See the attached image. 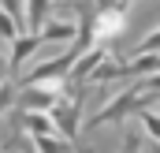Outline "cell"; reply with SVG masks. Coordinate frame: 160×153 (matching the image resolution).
I'll list each match as a JSON object with an SVG mask.
<instances>
[{
	"instance_id": "1",
	"label": "cell",
	"mask_w": 160,
	"mask_h": 153,
	"mask_svg": "<svg viewBox=\"0 0 160 153\" xmlns=\"http://www.w3.org/2000/svg\"><path fill=\"white\" fill-rule=\"evenodd\" d=\"M149 97L153 93H145V90H138V86H130V90H119L101 112L93 116V119H86V131H93V127H104V123H123L127 116L142 112L145 105H149Z\"/></svg>"
},
{
	"instance_id": "2",
	"label": "cell",
	"mask_w": 160,
	"mask_h": 153,
	"mask_svg": "<svg viewBox=\"0 0 160 153\" xmlns=\"http://www.w3.org/2000/svg\"><path fill=\"white\" fill-rule=\"evenodd\" d=\"M75 60H78V56L67 49V52H60L56 60H45V64H38L30 75H22V78H19V86L26 90V86H41V82H60V78H67V75H71Z\"/></svg>"
},
{
	"instance_id": "3",
	"label": "cell",
	"mask_w": 160,
	"mask_h": 153,
	"mask_svg": "<svg viewBox=\"0 0 160 153\" xmlns=\"http://www.w3.org/2000/svg\"><path fill=\"white\" fill-rule=\"evenodd\" d=\"M41 45H45V41H41V34H19V38L11 41V56H8V75L15 78V82H19V71H22V64H26V60H30V56L38 52Z\"/></svg>"
},
{
	"instance_id": "4",
	"label": "cell",
	"mask_w": 160,
	"mask_h": 153,
	"mask_svg": "<svg viewBox=\"0 0 160 153\" xmlns=\"http://www.w3.org/2000/svg\"><path fill=\"white\" fill-rule=\"evenodd\" d=\"M108 56V49L104 45H93V49H86L78 60H75V67H71V75H67V82H75V86H86L89 82V75L97 71V64Z\"/></svg>"
},
{
	"instance_id": "5",
	"label": "cell",
	"mask_w": 160,
	"mask_h": 153,
	"mask_svg": "<svg viewBox=\"0 0 160 153\" xmlns=\"http://www.w3.org/2000/svg\"><path fill=\"white\" fill-rule=\"evenodd\" d=\"M56 101H60L56 90H34V86H26V93H22V112H52Z\"/></svg>"
},
{
	"instance_id": "6",
	"label": "cell",
	"mask_w": 160,
	"mask_h": 153,
	"mask_svg": "<svg viewBox=\"0 0 160 153\" xmlns=\"http://www.w3.org/2000/svg\"><path fill=\"white\" fill-rule=\"evenodd\" d=\"M22 127L30 131V138H38V135H60L48 112H22Z\"/></svg>"
},
{
	"instance_id": "7",
	"label": "cell",
	"mask_w": 160,
	"mask_h": 153,
	"mask_svg": "<svg viewBox=\"0 0 160 153\" xmlns=\"http://www.w3.org/2000/svg\"><path fill=\"white\" fill-rule=\"evenodd\" d=\"M48 4H52V0H26V34H38L41 26H45Z\"/></svg>"
},
{
	"instance_id": "8",
	"label": "cell",
	"mask_w": 160,
	"mask_h": 153,
	"mask_svg": "<svg viewBox=\"0 0 160 153\" xmlns=\"http://www.w3.org/2000/svg\"><path fill=\"white\" fill-rule=\"evenodd\" d=\"M38 34H41V41H75V34H78V26H71V23H63V19H56V23H48V26H41Z\"/></svg>"
},
{
	"instance_id": "9",
	"label": "cell",
	"mask_w": 160,
	"mask_h": 153,
	"mask_svg": "<svg viewBox=\"0 0 160 153\" xmlns=\"http://www.w3.org/2000/svg\"><path fill=\"white\" fill-rule=\"evenodd\" d=\"M34 146H38V153H71V142L63 135H38Z\"/></svg>"
},
{
	"instance_id": "10",
	"label": "cell",
	"mask_w": 160,
	"mask_h": 153,
	"mask_svg": "<svg viewBox=\"0 0 160 153\" xmlns=\"http://www.w3.org/2000/svg\"><path fill=\"white\" fill-rule=\"evenodd\" d=\"M0 11L11 15V23L19 26V34L26 30V11H22V0H0Z\"/></svg>"
},
{
	"instance_id": "11",
	"label": "cell",
	"mask_w": 160,
	"mask_h": 153,
	"mask_svg": "<svg viewBox=\"0 0 160 153\" xmlns=\"http://www.w3.org/2000/svg\"><path fill=\"white\" fill-rule=\"evenodd\" d=\"M138 116H142V127H145V135H149V138L160 146V116H157V112H149V105H145Z\"/></svg>"
},
{
	"instance_id": "12",
	"label": "cell",
	"mask_w": 160,
	"mask_h": 153,
	"mask_svg": "<svg viewBox=\"0 0 160 153\" xmlns=\"http://www.w3.org/2000/svg\"><path fill=\"white\" fill-rule=\"evenodd\" d=\"M149 52H160V26L149 34V38H142V41H138L130 56H149Z\"/></svg>"
},
{
	"instance_id": "13",
	"label": "cell",
	"mask_w": 160,
	"mask_h": 153,
	"mask_svg": "<svg viewBox=\"0 0 160 153\" xmlns=\"http://www.w3.org/2000/svg\"><path fill=\"white\" fill-rule=\"evenodd\" d=\"M0 38H4V41H15V38H19V26L11 23L8 11H0Z\"/></svg>"
},
{
	"instance_id": "14",
	"label": "cell",
	"mask_w": 160,
	"mask_h": 153,
	"mask_svg": "<svg viewBox=\"0 0 160 153\" xmlns=\"http://www.w3.org/2000/svg\"><path fill=\"white\" fill-rule=\"evenodd\" d=\"M123 153H142V138L138 135H127L123 138Z\"/></svg>"
},
{
	"instance_id": "15",
	"label": "cell",
	"mask_w": 160,
	"mask_h": 153,
	"mask_svg": "<svg viewBox=\"0 0 160 153\" xmlns=\"http://www.w3.org/2000/svg\"><path fill=\"white\" fill-rule=\"evenodd\" d=\"M4 67L8 64H4V49H0V86H4Z\"/></svg>"
},
{
	"instance_id": "16",
	"label": "cell",
	"mask_w": 160,
	"mask_h": 153,
	"mask_svg": "<svg viewBox=\"0 0 160 153\" xmlns=\"http://www.w3.org/2000/svg\"><path fill=\"white\" fill-rule=\"evenodd\" d=\"M157 116H160V108H157Z\"/></svg>"
},
{
	"instance_id": "17",
	"label": "cell",
	"mask_w": 160,
	"mask_h": 153,
	"mask_svg": "<svg viewBox=\"0 0 160 153\" xmlns=\"http://www.w3.org/2000/svg\"><path fill=\"white\" fill-rule=\"evenodd\" d=\"M82 153H86V150H82Z\"/></svg>"
}]
</instances>
